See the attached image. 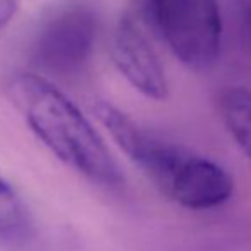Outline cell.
I'll return each mask as SVG.
<instances>
[{"instance_id":"obj_3","label":"cell","mask_w":251,"mask_h":251,"mask_svg":"<svg viewBox=\"0 0 251 251\" xmlns=\"http://www.w3.org/2000/svg\"><path fill=\"white\" fill-rule=\"evenodd\" d=\"M129 12L189 69H208L219 59L222 19L217 0H133Z\"/></svg>"},{"instance_id":"obj_1","label":"cell","mask_w":251,"mask_h":251,"mask_svg":"<svg viewBox=\"0 0 251 251\" xmlns=\"http://www.w3.org/2000/svg\"><path fill=\"white\" fill-rule=\"evenodd\" d=\"M95 110L119 148L169 200L188 210H213L230 200L234 179L222 165L155 136L107 101Z\"/></svg>"},{"instance_id":"obj_5","label":"cell","mask_w":251,"mask_h":251,"mask_svg":"<svg viewBox=\"0 0 251 251\" xmlns=\"http://www.w3.org/2000/svg\"><path fill=\"white\" fill-rule=\"evenodd\" d=\"M112 59L119 73L141 95L164 100L169 93L165 71L147 36V28L126 12L119 21L112 42Z\"/></svg>"},{"instance_id":"obj_7","label":"cell","mask_w":251,"mask_h":251,"mask_svg":"<svg viewBox=\"0 0 251 251\" xmlns=\"http://www.w3.org/2000/svg\"><path fill=\"white\" fill-rule=\"evenodd\" d=\"M31 215L19 191L0 172V244L12 246L28 237Z\"/></svg>"},{"instance_id":"obj_2","label":"cell","mask_w":251,"mask_h":251,"mask_svg":"<svg viewBox=\"0 0 251 251\" xmlns=\"http://www.w3.org/2000/svg\"><path fill=\"white\" fill-rule=\"evenodd\" d=\"M9 95L29 129L62 164L101 188L119 189L124 184L103 138L52 81L21 73L12 77Z\"/></svg>"},{"instance_id":"obj_4","label":"cell","mask_w":251,"mask_h":251,"mask_svg":"<svg viewBox=\"0 0 251 251\" xmlns=\"http://www.w3.org/2000/svg\"><path fill=\"white\" fill-rule=\"evenodd\" d=\"M97 14L84 2H66L43 18L33 43L36 66L55 76L79 74L97 38Z\"/></svg>"},{"instance_id":"obj_8","label":"cell","mask_w":251,"mask_h":251,"mask_svg":"<svg viewBox=\"0 0 251 251\" xmlns=\"http://www.w3.org/2000/svg\"><path fill=\"white\" fill-rule=\"evenodd\" d=\"M18 11V0H0V31L14 18Z\"/></svg>"},{"instance_id":"obj_6","label":"cell","mask_w":251,"mask_h":251,"mask_svg":"<svg viewBox=\"0 0 251 251\" xmlns=\"http://www.w3.org/2000/svg\"><path fill=\"white\" fill-rule=\"evenodd\" d=\"M219 110L227 131L251 160V91L230 86L220 93Z\"/></svg>"}]
</instances>
